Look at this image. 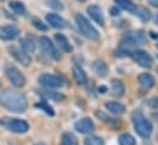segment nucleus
Here are the masks:
<instances>
[{
	"instance_id": "obj_29",
	"label": "nucleus",
	"mask_w": 158,
	"mask_h": 145,
	"mask_svg": "<svg viewBox=\"0 0 158 145\" xmlns=\"http://www.w3.org/2000/svg\"><path fill=\"white\" fill-rule=\"evenodd\" d=\"M96 116H97L98 118H101V119L106 121L107 123H114V124H120V121H119V119H114V118H112V117L104 116L102 111H97V112H96Z\"/></svg>"
},
{
	"instance_id": "obj_3",
	"label": "nucleus",
	"mask_w": 158,
	"mask_h": 145,
	"mask_svg": "<svg viewBox=\"0 0 158 145\" xmlns=\"http://www.w3.org/2000/svg\"><path fill=\"white\" fill-rule=\"evenodd\" d=\"M75 21L77 24V27L81 31V33L85 37H87L88 39H92V41H97L99 38L98 31L92 26V24L82 14H76L75 15Z\"/></svg>"
},
{
	"instance_id": "obj_24",
	"label": "nucleus",
	"mask_w": 158,
	"mask_h": 145,
	"mask_svg": "<svg viewBox=\"0 0 158 145\" xmlns=\"http://www.w3.org/2000/svg\"><path fill=\"white\" fill-rule=\"evenodd\" d=\"M9 6H10V9H11L15 14H17V15H23V14L26 12V7H25V5H23L21 1H11V2L9 4Z\"/></svg>"
},
{
	"instance_id": "obj_20",
	"label": "nucleus",
	"mask_w": 158,
	"mask_h": 145,
	"mask_svg": "<svg viewBox=\"0 0 158 145\" xmlns=\"http://www.w3.org/2000/svg\"><path fill=\"white\" fill-rule=\"evenodd\" d=\"M112 91L115 96H124L125 94V85L121 80H118V79H113L112 80Z\"/></svg>"
},
{
	"instance_id": "obj_23",
	"label": "nucleus",
	"mask_w": 158,
	"mask_h": 145,
	"mask_svg": "<svg viewBox=\"0 0 158 145\" xmlns=\"http://www.w3.org/2000/svg\"><path fill=\"white\" fill-rule=\"evenodd\" d=\"M60 145H79V142L76 139V137L73 133H64L61 135V142Z\"/></svg>"
},
{
	"instance_id": "obj_40",
	"label": "nucleus",
	"mask_w": 158,
	"mask_h": 145,
	"mask_svg": "<svg viewBox=\"0 0 158 145\" xmlns=\"http://www.w3.org/2000/svg\"><path fill=\"white\" fill-rule=\"evenodd\" d=\"M80 1H85V0H80Z\"/></svg>"
},
{
	"instance_id": "obj_1",
	"label": "nucleus",
	"mask_w": 158,
	"mask_h": 145,
	"mask_svg": "<svg viewBox=\"0 0 158 145\" xmlns=\"http://www.w3.org/2000/svg\"><path fill=\"white\" fill-rule=\"evenodd\" d=\"M0 105L10 112L23 113L27 108V99L16 90H4L0 92Z\"/></svg>"
},
{
	"instance_id": "obj_14",
	"label": "nucleus",
	"mask_w": 158,
	"mask_h": 145,
	"mask_svg": "<svg viewBox=\"0 0 158 145\" xmlns=\"http://www.w3.org/2000/svg\"><path fill=\"white\" fill-rule=\"evenodd\" d=\"M54 38H55L56 44L59 46V48H60L63 52H65V53L73 52V46H71V43L69 42V39L64 36L63 33H56V35L54 36Z\"/></svg>"
},
{
	"instance_id": "obj_28",
	"label": "nucleus",
	"mask_w": 158,
	"mask_h": 145,
	"mask_svg": "<svg viewBox=\"0 0 158 145\" xmlns=\"http://www.w3.org/2000/svg\"><path fill=\"white\" fill-rule=\"evenodd\" d=\"M85 145H104V142L102 138L96 135H89L85 139Z\"/></svg>"
},
{
	"instance_id": "obj_4",
	"label": "nucleus",
	"mask_w": 158,
	"mask_h": 145,
	"mask_svg": "<svg viewBox=\"0 0 158 145\" xmlns=\"http://www.w3.org/2000/svg\"><path fill=\"white\" fill-rule=\"evenodd\" d=\"M1 124L10 132L17 133V134H23L30 129V125L26 121L17 119V118H4L1 121Z\"/></svg>"
},
{
	"instance_id": "obj_27",
	"label": "nucleus",
	"mask_w": 158,
	"mask_h": 145,
	"mask_svg": "<svg viewBox=\"0 0 158 145\" xmlns=\"http://www.w3.org/2000/svg\"><path fill=\"white\" fill-rule=\"evenodd\" d=\"M136 15L142 21H150L151 20V11L147 10L146 7H137L136 9Z\"/></svg>"
},
{
	"instance_id": "obj_37",
	"label": "nucleus",
	"mask_w": 158,
	"mask_h": 145,
	"mask_svg": "<svg viewBox=\"0 0 158 145\" xmlns=\"http://www.w3.org/2000/svg\"><path fill=\"white\" fill-rule=\"evenodd\" d=\"M152 117H153V119H155V121H157L158 122V112L153 113V116H152Z\"/></svg>"
},
{
	"instance_id": "obj_33",
	"label": "nucleus",
	"mask_w": 158,
	"mask_h": 145,
	"mask_svg": "<svg viewBox=\"0 0 158 145\" xmlns=\"http://www.w3.org/2000/svg\"><path fill=\"white\" fill-rule=\"evenodd\" d=\"M150 5H152L153 7H157L158 9V0H147Z\"/></svg>"
},
{
	"instance_id": "obj_21",
	"label": "nucleus",
	"mask_w": 158,
	"mask_h": 145,
	"mask_svg": "<svg viewBox=\"0 0 158 145\" xmlns=\"http://www.w3.org/2000/svg\"><path fill=\"white\" fill-rule=\"evenodd\" d=\"M106 108L108 109L109 112L114 113V114H120L125 112V106L121 105L120 102H115V101H109L106 103Z\"/></svg>"
},
{
	"instance_id": "obj_7",
	"label": "nucleus",
	"mask_w": 158,
	"mask_h": 145,
	"mask_svg": "<svg viewBox=\"0 0 158 145\" xmlns=\"http://www.w3.org/2000/svg\"><path fill=\"white\" fill-rule=\"evenodd\" d=\"M40 46L43 49V52L45 54H48L50 58H53L54 60H60L61 59V54L59 53V51L56 49L55 44L48 38V37L43 36L40 38Z\"/></svg>"
},
{
	"instance_id": "obj_39",
	"label": "nucleus",
	"mask_w": 158,
	"mask_h": 145,
	"mask_svg": "<svg viewBox=\"0 0 158 145\" xmlns=\"http://www.w3.org/2000/svg\"><path fill=\"white\" fill-rule=\"evenodd\" d=\"M156 22H158V15L156 16Z\"/></svg>"
},
{
	"instance_id": "obj_16",
	"label": "nucleus",
	"mask_w": 158,
	"mask_h": 145,
	"mask_svg": "<svg viewBox=\"0 0 158 145\" xmlns=\"http://www.w3.org/2000/svg\"><path fill=\"white\" fill-rule=\"evenodd\" d=\"M92 70L96 75L104 77L108 74V65L103 60H94L92 63Z\"/></svg>"
},
{
	"instance_id": "obj_6",
	"label": "nucleus",
	"mask_w": 158,
	"mask_h": 145,
	"mask_svg": "<svg viewBox=\"0 0 158 145\" xmlns=\"http://www.w3.org/2000/svg\"><path fill=\"white\" fill-rule=\"evenodd\" d=\"M38 82L47 89L61 87L64 85V79L61 76L54 75V74H42L38 77Z\"/></svg>"
},
{
	"instance_id": "obj_41",
	"label": "nucleus",
	"mask_w": 158,
	"mask_h": 145,
	"mask_svg": "<svg viewBox=\"0 0 158 145\" xmlns=\"http://www.w3.org/2000/svg\"><path fill=\"white\" fill-rule=\"evenodd\" d=\"M157 58H158V55H157Z\"/></svg>"
},
{
	"instance_id": "obj_30",
	"label": "nucleus",
	"mask_w": 158,
	"mask_h": 145,
	"mask_svg": "<svg viewBox=\"0 0 158 145\" xmlns=\"http://www.w3.org/2000/svg\"><path fill=\"white\" fill-rule=\"evenodd\" d=\"M45 2H47V5H48L49 7H52V9H55V10H63V9H64L63 4H61L59 0H45Z\"/></svg>"
},
{
	"instance_id": "obj_13",
	"label": "nucleus",
	"mask_w": 158,
	"mask_h": 145,
	"mask_svg": "<svg viewBox=\"0 0 158 145\" xmlns=\"http://www.w3.org/2000/svg\"><path fill=\"white\" fill-rule=\"evenodd\" d=\"M45 19H47V22L54 29H64V27H66V21L61 16H59L58 14H48L45 16Z\"/></svg>"
},
{
	"instance_id": "obj_17",
	"label": "nucleus",
	"mask_w": 158,
	"mask_h": 145,
	"mask_svg": "<svg viewBox=\"0 0 158 145\" xmlns=\"http://www.w3.org/2000/svg\"><path fill=\"white\" fill-rule=\"evenodd\" d=\"M139 82H140V85H141L142 87H145V89H151V87L155 86L156 80H155V77H153L151 74L143 72V74H140V75H139Z\"/></svg>"
},
{
	"instance_id": "obj_10",
	"label": "nucleus",
	"mask_w": 158,
	"mask_h": 145,
	"mask_svg": "<svg viewBox=\"0 0 158 145\" xmlns=\"http://www.w3.org/2000/svg\"><path fill=\"white\" fill-rule=\"evenodd\" d=\"M75 129L81 134H89L94 130V124L91 118H81L75 123Z\"/></svg>"
},
{
	"instance_id": "obj_2",
	"label": "nucleus",
	"mask_w": 158,
	"mask_h": 145,
	"mask_svg": "<svg viewBox=\"0 0 158 145\" xmlns=\"http://www.w3.org/2000/svg\"><path fill=\"white\" fill-rule=\"evenodd\" d=\"M131 119H132V123H134V128H135V132L141 137V138H150L151 134H152V130H153V127L151 124V122H148L145 116L142 114V112L140 111H135L131 116Z\"/></svg>"
},
{
	"instance_id": "obj_9",
	"label": "nucleus",
	"mask_w": 158,
	"mask_h": 145,
	"mask_svg": "<svg viewBox=\"0 0 158 145\" xmlns=\"http://www.w3.org/2000/svg\"><path fill=\"white\" fill-rule=\"evenodd\" d=\"M131 55H132L134 60H135L140 67H142V68H151L152 64H153L152 57H151L147 52H145V51H135Z\"/></svg>"
},
{
	"instance_id": "obj_35",
	"label": "nucleus",
	"mask_w": 158,
	"mask_h": 145,
	"mask_svg": "<svg viewBox=\"0 0 158 145\" xmlns=\"http://www.w3.org/2000/svg\"><path fill=\"white\" fill-rule=\"evenodd\" d=\"M98 91H99L101 94H106V92H107V87H106V86H99V87H98Z\"/></svg>"
},
{
	"instance_id": "obj_32",
	"label": "nucleus",
	"mask_w": 158,
	"mask_h": 145,
	"mask_svg": "<svg viewBox=\"0 0 158 145\" xmlns=\"http://www.w3.org/2000/svg\"><path fill=\"white\" fill-rule=\"evenodd\" d=\"M148 105L152 107V108H158V97H153L150 100Z\"/></svg>"
},
{
	"instance_id": "obj_11",
	"label": "nucleus",
	"mask_w": 158,
	"mask_h": 145,
	"mask_svg": "<svg viewBox=\"0 0 158 145\" xmlns=\"http://www.w3.org/2000/svg\"><path fill=\"white\" fill-rule=\"evenodd\" d=\"M20 35V30L14 25H6L0 27V38L2 41H12Z\"/></svg>"
},
{
	"instance_id": "obj_38",
	"label": "nucleus",
	"mask_w": 158,
	"mask_h": 145,
	"mask_svg": "<svg viewBox=\"0 0 158 145\" xmlns=\"http://www.w3.org/2000/svg\"><path fill=\"white\" fill-rule=\"evenodd\" d=\"M35 145H45L44 143H37V144H35Z\"/></svg>"
},
{
	"instance_id": "obj_15",
	"label": "nucleus",
	"mask_w": 158,
	"mask_h": 145,
	"mask_svg": "<svg viewBox=\"0 0 158 145\" xmlns=\"http://www.w3.org/2000/svg\"><path fill=\"white\" fill-rule=\"evenodd\" d=\"M40 95L42 97L47 99V100H53V101H56V102H61L64 101L65 96L58 91H53V90H43V91H40Z\"/></svg>"
},
{
	"instance_id": "obj_36",
	"label": "nucleus",
	"mask_w": 158,
	"mask_h": 145,
	"mask_svg": "<svg viewBox=\"0 0 158 145\" xmlns=\"http://www.w3.org/2000/svg\"><path fill=\"white\" fill-rule=\"evenodd\" d=\"M150 36L152 37V38H158V33H156V32H150Z\"/></svg>"
},
{
	"instance_id": "obj_5",
	"label": "nucleus",
	"mask_w": 158,
	"mask_h": 145,
	"mask_svg": "<svg viewBox=\"0 0 158 145\" xmlns=\"http://www.w3.org/2000/svg\"><path fill=\"white\" fill-rule=\"evenodd\" d=\"M5 74H6L7 79L10 80V82L14 86H16V87H23L26 85V77L23 76V74L20 72L16 67H14V65H6Z\"/></svg>"
},
{
	"instance_id": "obj_34",
	"label": "nucleus",
	"mask_w": 158,
	"mask_h": 145,
	"mask_svg": "<svg viewBox=\"0 0 158 145\" xmlns=\"http://www.w3.org/2000/svg\"><path fill=\"white\" fill-rule=\"evenodd\" d=\"M110 14H112L113 16H117L119 14V10L117 7H112V9H110Z\"/></svg>"
},
{
	"instance_id": "obj_18",
	"label": "nucleus",
	"mask_w": 158,
	"mask_h": 145,
	"mask_svg": "<svg viewBox=\"0 0 158 145\" xmlns=\"http://www.w3.org/2000/svg\"><path fill=\"white\" fill-rule=\"evenodd\" d=\"M21 48L27 53H33L36 51V41L32 36H26L21 39Z\"/></svg>"
},
{
	"instance_id": "obj_22",
	"label": "nucleus",
	"mask_w": 158,
	"mask_h": 145,
	"mask_svg": "<svg viewBox=\"0 0 158 145\" xmlns=\"http://www.w3.org/2000/svg\"><path fill=\"white\" fill-rule=\"evenodd\" d=\"M115 4L118 5L119 7L129 11V12H136V9L137 6L131 1V0H114Z\"/></svg>"
},
{
	"instance_id": "obj_26",
	"label": "nucleus",
	"mask_w": 158,
	"mask_h": 145,
	"mask_svg": "<svg viewBox=\"0 0 158 145\" xmlns=\"http://www.w3.org/2000/svg\"><path fill=\"white\" fill-rule=\"evenodd\" d=\"M36 107L37 108L42 109V111H44L48 116H50V117H53L54 114H55V112H54V109L52 106H49V103L47 102V101H40L38 103H36Z\"/></svg>"
},
{
	"instance_id": "obj_12",
	"label": "nucleus",
	"mask_w": 158,
	"mask_h": 145,
	"mask_svg": "<svg viewBox=\"0 0 158 145\" xmlns=\"http://www.w3.org/2000/svg\"><path fill=\"white\" fill-rule=\"evenodd\" d=\"M87 12L93 19V21H96L99 26H103L104 25V16H103L102 9L99 6H97V5H89L87 7Z\"/></svg>"
},
{
	"instance_id": "obj_8",
	"label": "nucleus",
	"mask_w": 158,
	"mask_h": 145,
	"mask_svg": "<svg viewBox=\"0 0 158 145\" xmlns=\"http://www.w3.org/2000/svg\"><path fill=\"white\" fill-rule=\"evenodd\" d=\"M9 52L10 54L19 62L21 63L23 67H28L31 63H32V59L30 57V54L27 52H25L22 48H19V47H10L9 48Z\"/></svg>"
},
{
	"instance_id": "obj_25",
	"label": "nucleus",
	"mask_w": 158,
	"mask_h": 145,
	"mask_svg": "<svg viewBox=\"0 0 158 145\" xmlns=\"http://www.w3.org/2000/svg\"><path fill=\"white\" fill-rule=\"evenodd\" d=\"M119 144L120 145H135L136 144V140L135 138L129 134V133H124L119 137Z\"/></svg>"
},
{
	"instance_id": "obj_31",
	"label": "nucleus",
	"mask_w": 158,
	"mask_h": 145,
	"mask_svg": "<svg viewBox=\"0 0 158 145\" xmlns=\"http://www.w3.org/2000/svg\"><path fill=\"white\" fill-rule=\"evenodd\" d=\"M32 24H33V26H35L37 30H40V31H47V30H48V26H47L45 24H43L38 19H33V20H32Z\"/></svg>"
},
{
	"instance_id": "obj_19",
	"label": "nucleus",
	"mask_w": 158,
	"mask_h": 145,
	"mask_svg": "<svg viewBox=\"0 0 158 145\" xmlns=\"http://www.w3.org/2000/svg\"><path fill=\"white\" fill-rule=\"evenodd\" d=\"M73 76H74L75 81L79 85H85L87 82V75H86V72H83L80 67H77V65L73 68Z\"/></svg>"
}]
</instances>
